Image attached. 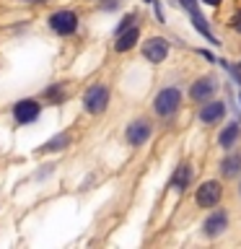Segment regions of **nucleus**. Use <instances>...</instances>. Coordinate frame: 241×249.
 <instances>
[{"instance_id":"obj_1","label":"nucleus","mask_w":241,"mask_h":249,"mask_svg":"<svg viewBox=\"0 0 241 249\" xmlns=\"http://www.w3.org/2000/svg\"><path fill=\"white\" fill-rule=\"evenodd\" d=\"M179 104H182V91L174 89V86L161 89L158 93H155V99H153V109H155L158 117H171L179 109Z\"/></svg>"},{"instance_id":"obj_2","label":"nucleus","mask_w":241,"mask_h":249,"mask_svg":"<svg viewBox=\"0 0 241 249\" xmlns=\"http://www.w3.org/2000/svg\"><path fill=\"white\" fill-rule=\"evenodd\" d=\"M83 107L88 114H101L109 107V89L104 83H93L83 96Z\"/></svg>"},{"instance_id":"obj_3","label":"nucleus","mask_w":241,"mask_h":249,"mask_svg":"<svg viewBox=\"0 0 241 249\" xmlns=\"http://www.w3.org/2000/svg\"><path fill=\"white\" fill-rule=\"evenodd\" d=\"M221 197H223V187H221V182H215V179L200 184L197 195H194V200H197L200 208H215L218 202H221Z\"/></svg>"},{"instance_id":"obj_4","label":"nucleus","mask_w":241,"mask_h":249,"mask_svg":"<svg viewBox=\"0 0 241 249\" xmlns=\"http://www.w3.org/2000/svg\"><path fill=\"white\" fill-rule=\"evenodd\" d=\"M50 26H52L54 34L68 36V34H73V31L78 29V16L73 11H57V13L50 16Z\"/></svg>"},{"instance_id":"obj_5","label":"nucleus","mask_w":241,"mask_h":249,"mask_svg":"<svg viewBox=\"0 0 241 249\" xmlns=\"http://www.w3.org/2000/svg\"><path fill=\"white\" fill-rule=\"evenodd\" d=\"M39 112H42V104H36L34 99H21L18 104L13 107V117H16V122L18 124H29V122H34Z\"/></svg>"},{"instance_id":"obj_6","label":"nucleus","mask_w":241,"mask_h":249,"mask_svg":"<svg viewBox=\"0 0 241 249\" xmlns=\"http://www.w3.org/2000/svg\"><path fill=\"white\" fill-rule=\"evenodd\" d=\"M143 54H145L148 62H163L169 54V42L163 36H151L143 44Z\"/></svg>"},{"instance_id":"obj_7","label":"nucleus","mask_w":241,"mask_h":249,"mask_svg":"<svg viewBox=\"0 0 241 249\" xmlns=\"http://www.w3.org/2000/svg\"><path fill=\"white\" fill-rule=\"evenodd\" d=\"M151 122H145V120H135L132 124H127V143L130 145H143V143H148V138H151Z\"/></svg>"},{"instance_id":"obj_8","label":"nucleus","mask_w":241,"mask_h":249,"mask_svg":"<svg viewBox=\"0 0 241 249\" xmlns=\"http://www.w3.org/2000/svg\"><path fill=\"white\" fill-rule=\"evenodd\" d=\"M215 89H218V83L210 75H205V78H197V81L192 83L189 96H192V101H200V104H202V101H207L210 96H213Z\"/></svg>"},{"instance_id":"obj_9","label":"nucleus","mask_w":241,"mask_h":249,"mask_svg":"<svg viewBox=\"0 0 241 249\" xmlns=\"http://www.w3.org/2000/svg\"><path fill=\"white\" fill-rule=\"evenodd\" d=\"M202 229H205V236H207V239L221 236V233L228 229V213H225V210H215V213L205 221V226H202Z\"/></svg>"},{"instance_id":"obj_10","label":"nucleus","mask_w":241,"mask_h":249,"mask_svg":"<svg viewBox=\"0 0 241 249\" xmlns=\"http://www.w3.org/2000/svg\"><path fill=\"white\" fill-rule=\"evenodd\" d=\"M223 114H225V104H223V101H207V104L200 107V120L205 124L218 122Z\"/></svg>"},{"instance_id":"obj_11","label":"nucleus","mask_w":241,"mask_h":249,"mask_svg":"<svg viewBox=\"0 0 241 249\" xmlns=\"http://www.w3.org/2000/svg\"><path fill=\"white\" fill-rule=\"evenodd\" d=\"M138 39H140V29H138V26L124 29V31H120V34H117L114 50H117V52H127V50H132V47L138 44Z\"/></svg>"},{"instance_id":"obj_12","label":"nucleus","mask_w":241,"mask_h":249,"mask_svg":"<svg viewBox=\"0 0 241 249\" xmlns=\"http://www.w3.org/2000/svg\"><path fill=\"white\" fill-rule=\"evenodd\" d=\"M192 182V166L189 163H179V169L174 171V177H171V187H174L176 192H184L187 187Z\"/></svg>"},{"instance_id":"obj_13","label":"nucleus","mask_w":241,"mask_h":249,"mask_svg":"<svg viewBox=\"0 0 241 249\" xmlns=\"http://www.w3.org/2000/svg\"><path fill=\"white\" fill-rule=\"evenodd\" d=\"M241 135V127L236 122H231V124H225V130L221 132V138H218V143H221V148H233L236 145V140Z\"/></svg>"},{"instance_id":"obj_14","label":"nucleus","mask_w":241,"mask_h":249,"mask_svg":"<svg viewBox=\"0 0 241 249\" xmlns=\"http://www.w3.org/2000/svg\"><path fill=\"white\" fill-rule=\"evenodd\" d=\"M221 171H223V177H236L241 171V156L239 153L225 156V159L221 161Z\"/></svg>"},{"instance_id":"obj_15","label":"nucleus","mask_w":241,"mask_h":249,"mask_svg":"<svg viewBox=\"0 0 241 249\" xmlns=\"http://www.w3.org/2000/svg\"><path fill=\"white\" fill-rule=\"evenodd\" d=\"M70 143V135L68 132H60V135H54L52 140H47V143L39 148V153H52V151H62Z\"/></svg>"},{"instance_id":"obj_16","label":"nucleus","mask_w":241,"mask_h":249,"mask_svg":"<svg viewBox=\"0 0 241 249\" xmlns=\"http://www.w3.org/2000/svg\"><path fill=\"white\" fill-rule=\"evenodd\" d=\"M231 29H233V31H241V11L233 13V18H231Z\"/></svg>"},{"instance_id":"obj_17","label":"nucleus","mask_w":241,"mask_h":249,"mask_svg":"<svg viewBox=\"0 0 241 249\" xmlns=\"http://www.w3.org/2000/svg\"><path fill=\"white\" fill-rule=\"evenodd\" d=\"M47 99H54V101L62 99V89H60V86H54V89H50V91H47Z\"/></svg>"},{"instance_id":"obj_18","label":"nucleus","mask_w":241,"mask_h":249,"mask_svg":"<svg viewBox=\"0 0 241 249\" xmlns=\"http://www.w3.org/2000/svg\"><path fill=\"white\" fill-rule=\"evenodd\" d=\"M132 21H135V16H132V13H130V16H127V18H124V21L120 23V29H117V34H120V31H124V29H130V26H132Z\"/></svg>"},{"instance_id":"obj_19","label":"nucleus","mask_w":241,"mask_h":249,"mask_svg":"<svg viewBox=\"0 0 241 249\" xmlns=\"http://www.w3.org/2000/svg\"><path fill=\"white\" fill-rule=\"evenodd\" d=\"M202 3H207V5H221V0H202Z\"/></svg>"},{"instance_id":"obj_20","label":"nucleus","mask_w":241,"mask_h":249,"mask_svg":"<svg viewBox=\"0 0 241 249\" xmlns=\"http://www.w3.org/2000/svg\"><path fill=\"white\" fill-rule=\"evenodd\" d=\"M29 3H42V0H29Z\"/></svg>"},{"instance_id":"obj_21","label":"nucleus","mask_w":241,"mask_h":249,"mask_svg":"<svg viewBox=\"0 0 241 249\" xmlns=\"http://www.w3.org/2000/svg\"><path fill=\"white\" fill-rule=\"evenodd\" d=\"M239 195H241V187H239Z\"/></svg>"},{"instance_id":"obj_22","label":"nucleus","mask_w":241,"mask_h":249,"mask_svg":"<svg viewBox=\"0 0 241 249\" xmlns=\"http://www.w3.org/2000/svg\"><path fill=\"white\" fill-rule=\"evenodd\" d=\"M145 3H151V0H145Z\"/></svg>"},{"instance_id":"obj_23","label":"nucleus","mask_w":241,"mask_h":249,"mask_svg":"<svg viewBox=\"0 0 241 249\" xmlns=\"http://www.w3.org/2000/svg\"><path fill=\"white\" fill-rule=\"evenodd\" d=\"M239 99H241V93H239Z\"/></svg>"}]
</instances>
